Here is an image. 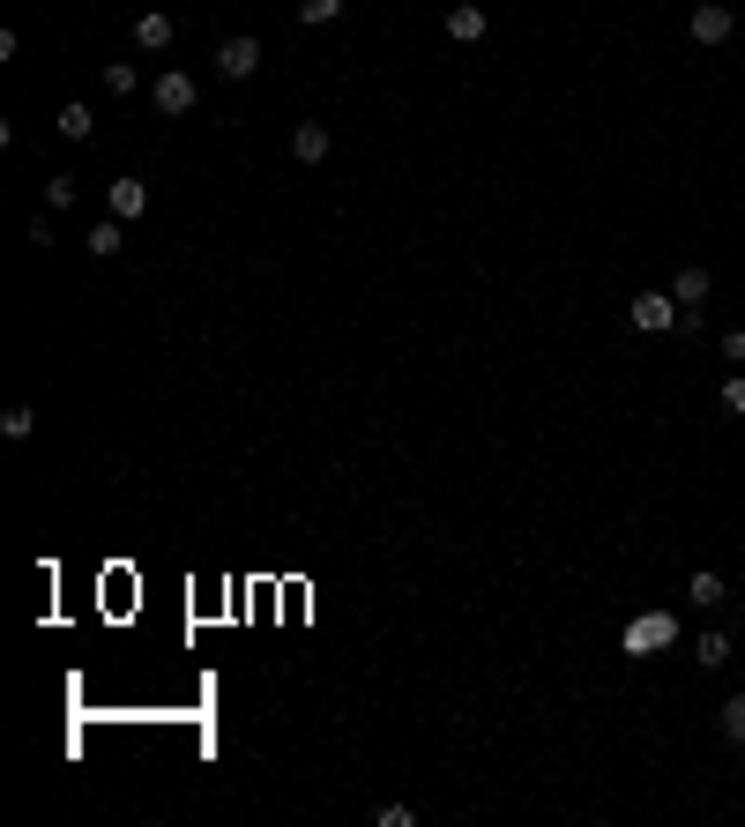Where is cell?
I'll return each mask as SVG.
<instances>
[{
  "mask_svg": "<svg viewBox=\"0 0 745 827\" xmlns=\"http://www.w3.org/2000/svg\"><path fill=\"white\" fill-rule=\"evenodd\" d=\"M694 657H701V671H723V663H731V634H716V626H708Z\"/></svg>",
  "mask_w": 745,
  "mask_h": 827,
  "instance_id": "15",
  "label": "cell"
},
{
  "mask_svg": "<svg viewBox=\"0 0 745 827\" xmlns=\"http://www.w3.org/2000/svg\"><path fill=\"white\" fill-rule=\"evenodd\" d=\"M83 247L97 253V261H113V253L127 247V224H120V216H97V224H90V239H83Z\"/></svg>",
  "mask_w": 745,
  "mask_h": 827,
  "instance_id": "12",
  "label": "cell"
},
{
  "mask_svg": "<svg viewBox=\"0 0 745 827\" xmlns=\"http://www.w3.org/2000/svg\"><path fill=\"white\" fill-rule=\"evenodd\" d=\"M716 723H723V739L731 745H745V694H731V701L716 708Z\"/></svg>",
  "mask_w": 745,
  "mask_h": 827,
  "instance_id": "17",
  "label": "cell"
},
{
  "mask_svg": "<svg viewBox=\"0 0 745 827\" xmlns=\"http://www.w3.org/2000/svg\"><path fill=\"white\" fill-rule=\"evenodd\" d=\"M105 202H113V216H120V224H134V216L150 209V187H142V179H113V187H105Z\"/></svg>",
  "mask_w": 745,
  "mask_h": 827,
  "instance_id": "11",
  "label": "cell"
},
{
  "mask_svg": "<svg viewBox=\"0 0 745 827\" xmlns=\"http://www.w3.org/2000/svg\"><path fill=\"white\" fill-rule=\"evenodd\" d=\"M686 604H694V612H716V604H731V581L716 575V567H701V575L686 581Z\"/></svg>",
  "mask_w": 745,
  "mask_h": 827,
  "instance_id": "9",
  "label": "cell"
},
{
  "mask_svg": "<svg viewBox=\"0 0 745 827\" xmlns=\"http://www.w3.org/2000/svg\"><path fill=\"white\" fill-rule=\"evenodd\" d=\"M291 157H298V165H321V157H329V127L298 120V127H291Z\"/></svg>",
  "mask_w": 745,
  "mask_h": 827,
  "instance_id": "10",
  "label": "cell"
},
{
  "mask_svg": "<svg viewBox=\"0 0 745 827\" xmlns=\"http://www.w3.org/2000/svg\"><path fill=\"white\" fill-rule=\"evenodd\" d=\"M150 97H157V113H165V120H179V113H194L202 83H194V75H179V68H165V75L150 83Z\"/></svg>",
  "mask_w": 745,
  "mask_h": 827,
  "instance_id": "3",
  "label": "cell"
},
{
  "mask_svg": "<svg viewBox=\"0 0 745 827\" xmlns=\"http://www.w3.org/2000/svg\"><path fill=\"white\" fill-rule=\"evenodd\" d=\"M75 202V179H68V172H60V179H45V209H68Z\"/></svg>",
  "mask_w": 745,
  "mask_h": 827,
  "instance_id": "19",
  "label": "cell"
},
{
  "mask_svg": "<svg viewBox=\"0 0 745 827\" xmlns=\"http://www.w3.org/2000/svg\"><path fill=\"white\" fill-rule=\"evenodd\" d=\"M723 411L745 417V373H731V380H723Z\"/></svg>",
  "mask_w": 745,
  "mask_h": 827,
  "instance_id": "20",
  "label": "cell"
},
{
  "mask_svg": "<svg viewBox=\"0 0 745 827\" xmlns=\"http://www.w3.org/2000/svg\"><path fill=\"white\" fill-rule=\"evenodd\" d=\"M708 291H716V284H708V269H701V261H686V269L671 276V298H678V314H701V306H708Z\"/></svg>",
  "mask_w": 745,
  "mask_h": 827,
  "instance_id": "6",
  "label": "cell"
},
{
  "mask_svg": "<svg viewBox=\"0 0 745 827\" xmlns=\"http://www.w3.org/2000/svg\"><path fill=\"white\" fill-rule=\"evenodd\" d=\"M351 0H298V23H335Z\"/></svg>",
  "mask_w": 745,
  "mask_h": 827,
  "instance_id": "18",
  "label": "cell"
},
{
  "mask_svg": "<svg viewBox=\"0 0 745 827\" xmlns=\"http://www.w3.org/2000/svg\"><path fill=\"white\" fill-rule=\"evenodd\" d=\"M626 321H634L641 335H671L678 329V298H671V291H641V298L626 306Z\"/></svg>",
  "mask_w": 745,
  "mask_h": 827,
  "instance_id": "1",
  "label": "cell"
},
{
  "mask_svg": "<svg viewBox=\"0 0 745 827\" xmlns=\"http://www.w3.org/2000/svg\"><path fill=\"white\" fill-rule=\"evenodd\" d=\"M105 90H113V97H134V90H142L134 60H105Z\"/></svg>",
  "mask_w": 745,
  "mask_h": 827,
  "instance_id": "16",
  "label": "cell"
},
{
  "mask_svg": "<svg viewBox=\"0 0 745 827\" xmlns=\"http://www.w3.org/2000/svg\"><path fill=\"white\" fill-rule=\"evenodd\" d=\"M485 31H493V23H485V0H456V8H448V38L456 45H477Z\"/></svg>",
  "mask_w": 745,
  "mask_h": 827,
  "instance_id": "7",
  "label": "cell"
},
{
  "mask_svg": "<svg viewBox=\"0 0 745 827\" xmlns=\"http://www.w3.org/2000/svg\"><path fill=\"white\" fill-rule=\"evenodd\" d=\"M172 38H179V23H172L165 8H150V15H134V45H142V52H165Z\"/></svg>",
  "mask_w": 745,
  "mask_h": 827,
  "instance_id": "8",
  "label": "cell"
},
{
  "mask_svg": "<svg viewBox=\"0 0 745 827\" xmlns=\"http://www.w3.org/2000/svg\"><path fill=\"white\" fill-rule=\"evenodd\" d=\"M0 433H8V440H31V433H38V411H31V403H8V411H0Z\"/></svg>",
  "mask_w": 745,
  "mask_h": 827,
  "instance_id": "14",
  "label": "cell"
},
{
  "mask_svg": "<svg viewBox=\"0 0 745 827\" xmlns=\"http://www.w3.org/2000/svg\"><path fill=\"white\" fill-rule=\"evenodd\" d=\"M90 127H97V113H90L83 97H75V105H60V134H68V142H90Z\"/></svg>",
  "mask_w": 745,
  "mask_h": 827,
  "instance_id": "13",
  "label": "cell"
},
{
  "mask_svg": "<svg viewBox=\"0 0 745 827\" xmlns=\"http://www.w3.org/2000/svg\"><path fill=\"white\" fill-rule=\"evenodd\" d=\"M686 31H694V45H731V31H738V15H731V0H694Z\"/></svg>",
  "mask_w": 745,
  "mask_h": 827,
  "instance_id": "2",
  "label": "cell"
},
{
  "mask_svg": "<svg viewBox=\"0 0 745 827\" xmlns=\"http://www.w3.org/2000/svg\"><path fill=\"white\" fill-rule=\"evenodd\" d=\"M723 358H731V366H745V329H731V335H723Z\"/></svg>",
  "mask_w": 745,
  "mask_h": 827,
  "instance_id": "21",
  "label": "cell"
},
{
  "mask_svg": "<svg viewBox=\"0 0 745 827\" xmlns=\"http://www.w3.org/2000/svg\"><path fill=\"white\" fill-rule=\"evenodd\" d=\"M671 634H678V619H671V612H641V619L626 626V657H649V649H663Z\"/></svg>",
  "mask_w": 745,
  "mask_h": 827,
  "instance_id": "5",
  "label": "cell"
},
{
  "mask_svg": "<svg viewBox=\"0 0 745 827\" xmlns=\"http://www.w3.org/2000/svg\"><path fill=\"white\" fill-rule=\"evenodd\" d=\"M253 68H261V38H247V31H239V38L216 45V75H224V83H247Z\"/></svg>",
  "mask_w": 745,
  "mask_h": 827,
  "instance_id": "4",
  "label": "cell"
}]
</instances>
